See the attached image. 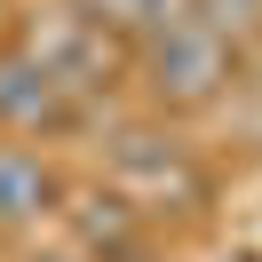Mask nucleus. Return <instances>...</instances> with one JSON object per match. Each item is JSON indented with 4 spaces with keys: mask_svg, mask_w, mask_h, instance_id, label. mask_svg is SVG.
I'll list each match as a JSON object with an SVG mask.
<instances>
[{
    "mask_svg": "<svg viewBox=\"0 0 262 262\" xmlns=\"http://www.w3.org/2000/svg\"><path fill=\"white\" fill-rule=\"evenodd\" d=\"M230 64H238V48L214 40L191 8L167 16V24H151V32L135 40V80H143V96L159 103V112H199V103H214L223 80H230Z\"/></svg>",
    "mask_w": 262,
    "mask_h": 262,
    "instance_id": "obj_1",
    "label": "nucleus"
},
{
    "mask_svg": "<svg viewBox=\"0 0 262 262\" xmlns=\"http://www.w3.org/2000/svg\"><path fill=\"white\" fill-rule=\"evenodd\" d=\"M24 56H40V64H48V80L64 88L72 103L96 96V88H112V32H103L88 8H40Z\"/></svg>",
    "mask_w": 262,
    "mask_h": 262,
    "instance_id": "obj_2",
    "label": "nucleus"
},
{
    "mask_svg": "<svg viewBox=\"0 0 262 262\" xmlns=\"http://www.w3.org/2000/svg\"><path fill=\"white\" fill-rule=\"evenodd\" d=\"M80 119V103L48 80V64L24 48H0V127L8 135H56Z\"/></svg>",
    "mask_w": 262,
    "mask_h": 262,
    "instance_id": "obj_3",
    "label": "nucleus"
},
{
    "mask_svg": "<svg viewBox=\"0 0 262 262\" xmlns=\"http://www.w3.org/2000/svg\"><path fill=\"white\" fill-rule=\"evenodd\" d=\"M56 199H64V183H56V167L40 159L32 143H0V230L48 223Z\"/></svg>",
    "mask_w": 262,
    "mask_h": 262,
    "instance_id": "obj_4",
    "label": "nucleus"
},
{
    "mask_svg": "<svg viewBox=\"0 0 262 262\" xmlns=\"http://www.w3.org/2000/svg\"><path fill=\"white\" fill-rule=\"evenodd\" d=\"M112 167H119L127 183H151V191H175V199H191V167H183L175 135H143V127H119V135H112Z\"/></svg>",
    "mask_w": 262,
    "mask_h": 262,
    "instance_id": "obj_5",
    "label": "nucleus"
},
{
    "mask_svg": "<svg viewBox=\"0 0 262 262\" xmlns=\"http://www.w3.org/2000/svg\"><path fill=\"white\" fill-rule=\"evenodd\" d=\"M135 246V207L119 191H88L80 199V254L88 262H119Z\"/></svg>",
    "mask_w": 262,
    "mask_h": 262,
    "instance_id": "obj_6",
    "label": "nucleus"
},
{
    "mask_svg": "<svg viewBox=\"0 0 262 262\" xmlns=\"http://www.w3.org/2000/svg\"><path fill=\"white\" fill-rule=\"evenodd\" d=\"M88 16L103 24V32L112 40H143L151 24H167V16H183V8H191V0H80Z\"/></svg>",
    "mask_w": 262,
    "mask_h": 262,
    "instance_id": "obj_7",
    "label": "nucleus"
},
{
    "mask_svg": "<svg viewBox=\"0 0 262 262\" xmlns=\"http://www.w3.org/2000/svg\"><path fill=\"white\" fill-rule=\"evenodd\" d=\"M191 16L207 24L214 40H230V48H238V40L262 32V0H191Z\"/></svg>",
    "mask_w": 262,
    "mask_h": 262,
    "instance_id": "obj_8",
    "label": "nucleus"
},
{
    "mask_svg": "<svg viewBox=\"0 0 262 262\" xmlns=\"http://www.w3.org/2000/svg\"><path fill=\"white\" fill-rule=\"evenodd\" d=\"M24 262H88L80 246H48V254H24Z\"/></svg>",
    "mask_w": 262,
    "mask_h": 262,
    "instance_id": "obj_9",
    "label": "nucleus"
}]
</instances>
